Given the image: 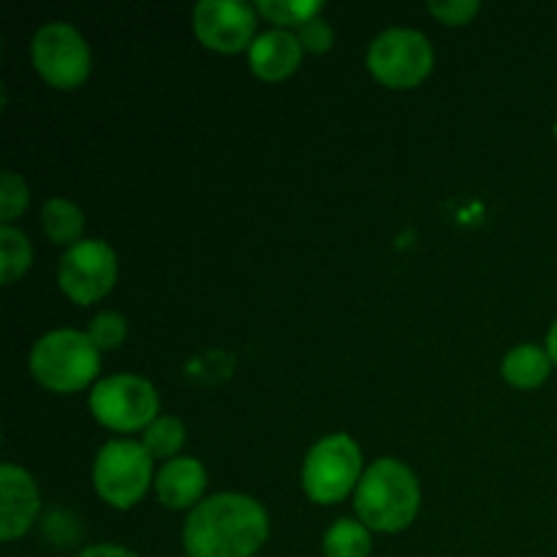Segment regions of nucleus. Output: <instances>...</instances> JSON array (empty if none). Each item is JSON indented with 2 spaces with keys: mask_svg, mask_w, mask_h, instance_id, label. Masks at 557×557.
I'll return each instance as SVG.
<instances>
[{
  "mask_svg": "<svg viewBox=\"0 0 557 557\" xmlns=\"http://www.w3.org/2000/svg\"><path fill=\"white\" fill-rule=\"evenodd\" d=\"M270 539L264 506L243 493H218L188 515L183 544L188 557H253Z\"/></svg>",
  "mask_w": 557,
  "mask_h": 557,
  "instance_id": "1",
  "label": "nucleus"
},
{
  "mask_svg": "<svg viewBox=\"0 0 557 557\" xmlns=\"http://www.w3.org/2000/svg\"><path fill=\"white\" fill-rule=\"evenodd\" d=\"M422 490L406 462L381 457L362 473L354 493L359 522L375 533H400L417 520Z\"/></svg>",
  "mask_w": 557,
  "mask_h": 557,
  "instance_id": "2",
  "label": "nucleus"
},
{
  "mask_svg": "<svg viewBox=\"0 0 557 557\" xmlns=\"http://www.w3.org/2000/svg\"><path fill=\"white\" fill-rule=\"evenodd\" d=\"M101 370V351L87 332L52 330L30 348V373L44 389L58 395L82 392Z\"/></svg>",
  "mask_w": 557,
  "mask_h": 557,
  "instance_id": "3",
  "label": "nucleus"
},
{
  "mask_svg": "<svg viewBox=\"0 0 557 557\" xmlns=\"http://www.w3.org/2000/svg\"><path fill=\"white\" fill-rule=\"evenodd\" d=\"M362 451L346 433H332L310 446L302 462V487L313 504H341L362 479Z\"/></svg>",
  "mask_w": 557,
  "mask_h": 557,
  "instance_id": "4",
  "label": "nucleus"
},
{
  "mask_svg": "<svg viewBox=\"0 0 557 557\" xmlns=\"http://www.w3.org/2000/svg\"><path fill=\"white\" fill-rule=\"evenodd\" d=\"M152 482V457L145 444L117 438L101 446L92 462L96 493L114 509H131L145 498Z\"/></svg>",
  "mask_w": 557,
  "mask_h": 557,
  "instance_id": "5",
  "label": "nucleus"
},
{
  "mask_svg": "<svg viewBox=\"0 0 557 557\" xmlns=\"http://www.w3.org/2000/svg\"><path fill=\"white\" fill-rule=\"evenodd\" d=\"M158 392L152 381L134 373L101 379L90 392V411L98 424L114 433L147 430L158 419Z\"/></svg>",
  "mask_w": 557,
  "mask_h": 557,
  "instance_id": "6",
  "label": "nucleus"
},
{
  "mask_svg": "<svg viewBox=\"0 0 557 557\" xmlns=\"http://www.w3.org/2000/svg\"><path fill=\"white\" fill-rule=\"evenodd\" d=\"M435 52L430 38L413 27H389L373 38L368 49V69L381 85L406 90L428 79Z\"/></svg>",
  "mask_w": 557,
  "mask_h": 557,
  "instance_id": "7",
  "label": "nucleus"
},
{
  "mask_svg": "<svg viewBox=\"0 0 557 557\" xmlns=\"http://www.w3.org/2000/svg\"><path fill=\"white\" fill-rule=\"evenodd\" d=\"M33 65L38 76L58 90H74L90 76L92 54L85 36L69 22H49L33 36Z\"/></svg>",
  "mask_w": 557,
  "mask_h": 557,
  "instance_id": "8",
  "label": "nucleus"
},
{
  "mask_svg": "<svg viewBox=\"0 0 557 557\" xmlns=\"http://www.w3.org/2000/svg\"><path fill=\"white\" fill-rule=\"evenodd\" d=\"M114 281H117V256L103 239H82L60 256V292L76 305H92L103 299L114 288Z\"/></svg>",
  "mask_w": 557,
  "mask_h": 557,
  "instance_id": "9",
  "label": "nucleus"
},
{
  "mask_svg": "<svg viewBox=\"0 0 557 557\" xmlns=\"http://www.w3.org/2000/svg\"><path fill=\"white\" fill-rule=\"evenodd\" d=\"M256 5L245 0H201L194 9V33L212 52H239L256 41Z\"/></svg>",
  "mask_w": 557,
  "mask_h": 557,
  "instance_id": "10",
  "label": "nucleus"
},
{
  "mask_svg": "<svg viewBox=\"0 0 557 557\" xmlns=\"http://www.w3.org/2000/svg\"><path fill=\"white\" fill-rule=\"evenodd\" d=\"M38 509H41V500H38V487L30 473L5 462L0 468V539L14 542L25 536L36 522Z\"/></svg>",
  "mask_w": 557,
  "mask_h": 557,
  "instance_id": "11",
  "label": "nucleus"
},
{
  "mask_svg": "<svg viewBox=\"0 0 557 557\" xmlns=\"http://www.w3.org/2000/svg\"><path fill=\"white\" fill-rule=\"evenodd\" d=\"M302 52L305 49L299 44L297 33L275 27V30H267L261 36H256V41L248 49V60L250 69H253V74L259 79L281 82L299 69Z\"/></svg>",
  "mask_w": 557,
  "mask_h": 557,
  "instance_id": "12",
  "label": "nucleus"
},
{
  "mask_svg": "<svg viewBox=\"0 0 557 557\" xmlns=\"http://www.w3.org/2000/svg\"><path fill=\"white\" fill-rule=\"evenodd\" d=\"M207 487V471L196 457H174L158 471L156 493L166 509H190L201 504Z\"/></svg>",
  "mask_w": 557,
  "mask_h": 557,
  "instance_id": "13",
  "label": "nucleus"
},
{
  "mask_svg": "<svg viewBox=\"0 0 557 557\" xmlns=\"http://www.w3.org/2000/svg\"><path fill=\"white\" fill-rule=\"evenodd\" d=\"M549 373H553V357L547 348L536 343L515 346L500 364V375L517 389H536L549 379Z\"/></svg>",
  "mask_w": 557,
  "mask_h": 557,
  "instance_id": "14",
  "label": "nucleus"
},
{
  "mask_svg": "<svg viewBox=\"0 0 557 557\" xmlns=\"http://www.w3.org/2000/svg\"><path fill=\"white\" fill-rule=\"evenodd\" d=\"M41 228L54 245H76L82 243L85 234V212L69 199L52 196L47 205L41 207Z\"/></svg>",
  "mask_w": 557,
  "mask_h": 557,
  "instance_id": "15",
  "label": "nucleus"
},
{
  "mask_svg": "<svg viewBox=\"0 0 557 557\" xmlns=\"http://www.w3.org/2000/svg\"><path fill=\"white\" fill-rule=\"evenodd\" d=\"M324 557H370L373 539L370 528L357 520H337L330 531L324 533Z\"/></svg>",
  "mask_w": 557,
  "mask_h": 557,
  "instance_id": "16",
  "label": "nucleus"
},
{
  "mask_svg": "<svg viewBox=\"0 0 557 557\" xmlns=\"http://www.w3.org/2000/svg\"><path fill=\"white\" fill-rule=\"evenodd\" d=\"M33 264V245L25 232L14 226H0V283L11 286Z\"/></svg>",
  "mask_w": 557,
  "mask_h": 557,
  "instance_id": "17",
  "label": "nucleus"
},
{
  "mask_svg": "<svg viewBox=\"0 0 557 557\" xmlns=\"http://www.w3.org/2000/svg\"><path fill=\"white\" fill-rule=\"evenodd\" d=\"M141 444L150 451V457H161V460H174L177 451L185 444V424L177 417H158L150 428L141 435Z\"/></svg>",
  "mask_w": 557,
  "mask_h": 557,
  "instance_id": "18",
  "label": "nucleus"
},
{
  "mask_svg": "<svg viewBox=\"0 0 557 557\" xmlns=\"http://www.w3.org/2000/svg\"><path fill=\"white\" fill-rule=\"evenodd\" d=\"M256 11L281 27H302L324 11L321 0H259Z\"/></svg>",
  "mask_w": 557,
  "mask_h": 557,
  "instance_id": "19",
  "label": "nucleus"
},
{
  "mask_svg": "<svg viewBox=\"0 0 557 557\" xmlns=\"http://www.w3.org/2000/svg\"><path fill=\"white\" fill-rule=\"evenodd\" d=\"M87 335L96 343L98 351H114V348L123 346V341L128 337V321L123 319L114 310H101L96 319L87 326Z\"/></svg>",
  "mask_w": 557,
  "mask_h": 557,
  "instance_id": "20",
  "label": "nucleus"
},
{
  "mask_svg": "<svg viewBox=\"0 0 557 557\" xmlns=\"http://www.w3.org/2000/svg\"><path fill=\"white\" fill-rule=\"evenodd\" d=\"M27 201H30V190H27L25 180L5 169L0 174V221H3V226H11V221L25 212Z\"/></svg>",
  "mask_w": 557,
  "mask_h": 557,
  "instance_id": "21",
  "label": "nucleus"
},
{
  "mask_svg": "<svg viewBox=\"0 0 557 557\" xmlns=\"http://www.w3.org/2000/svg\"><path fill=\"white\" fill-rule=\"evenodd\" d=\"M297 38H299V44H302L305 52L321 54V52H330V49H332V41H335V30H332V25L326 20H321V16H313V20L305 22V25L299 27Z\"/></svg>",
  "mask_w": 557,
  "mask_h": 557,
  "instance_id": "22",
  "label": "nucleus"
},
{
  "mask_svg": "<svg viewBox=\"0 0 557 557\" xmlns=\"http://www.w3.org/2000/svg\"><path fill=\"white\" fill-rule=\"evenodd\" d=\"M428 11L444 25H466L479 11V3L476 0H444V3H430Z\"/></svg>",
  "mask_w": 557,
  "mask_h": 557,
  "instance_id": "23",
  "label": "nucleus"
},
{
  "mask_svg": "<svg viewBox=\"0 0 557 557\" xmlns=\"http://www.w3.org/2000/svg\"><path fill=\"white\" fill-rule=\"evenodd\" d=\"M76 557H139L136 553H131V549L120 547V544H92V547L82 549Z\"/></svg>",
  "mask_w": 557,
  "mask_h": 557,
  "instance_id": "24",
  "label": "nucleus"
},
{
  "mask_svg": "<svg viewBox=\"0 0 557 557\" xmlns=\"http://www.w3.org/2000/svg\"><path fill=\"white\" fill-rule=\"evenodd\" d=\"M547 351L549 357H553V364L557 368V319L553 321V326H549L547 332Z\"/></svg>",
  "mask_w": 557,
  "mask_h": 557,
  "instance_id": "25",
  "label": "nucleus"
},
{
  "mask_svg": "<svg viewBox=\"0 0 557 557\" xmlns=\"http://www.w3.org/2000/svg\"><path fill=\"white\" fill-rule=\"evenodd\" d=\"M555 139H557V120H555Z\"/></svg>",
  "mask_w": 557,
  "mask_h": 557,
  "instance_id": "26",
  "label": "nucleus"
}]
</instances>
